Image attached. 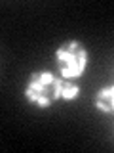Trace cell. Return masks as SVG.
I'll list each match as a JSON object with an SVG mask.
<instances>
[{
    "mask_svg": "<svg viewBox=\"0 0 114 153\" xmlns=\"http://www.w3.org/2000/svg\"><path fill=\"white\" fill-rule=\"evenodd\" d=\"M80 86L74 80H65L51 71H34L25 86V98L38 109H48L59 100L72 102L78 98Z\"/></svg>",
    "mask_w": 114,
    "mask_h": 153,
    "instance_id": "6da1fadb",
    "label": "cell"
},
{
    "mask_svg": "<svg viewBox=\"0 0 114 153\" xmlns=\"http://www.w3.org/2000/svg\"><path fill=\"white\" fill-rule=\"evenodd\" d=\"M53 61L59 76H63L65 80L76 82L88 69L89 52L86 44H82L80 40H66L55 50Z\"/></svg>",
    "mask_w": 114,
    "mask_h": 153,
    "instance_id": "7a4b0ae2",
    "label": "cell"
},
{
    "mask_svg": "<svg viewBox=\"0 0 114 153\" xmlns=\"http://www.w3.org/2000/svg\"><path fill=\"white\" fill-rule=\"evenodd\" d=\"M93 103L97 111H101L104 115H114V84L99 88L93 98Z\"/></svg>",
    "mask_w": 114,
    "mask_h": 153,
    "instance_id": "3957f363",
    "label": "cell"
}]
</instances>
